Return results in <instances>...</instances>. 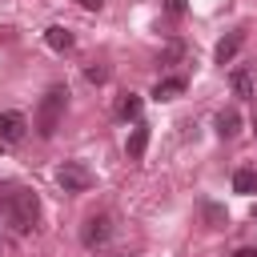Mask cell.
Here are the masks:
<instances>
[{"mask_svg":"<svg viewBox=\"0 0 257 257\" xmlns=\"http://www.w3.org/2000/svg\"><path fill=\"white\" fill-rule=\"evenodd\" d=\"M0 217L16 229V233H28L40 217V201L36 193L20 189V185H0Z\"/></svg>","mask_w":257,"mask_h":257,"instance_id":"1","label":"cell"},{"mask_svg":"<svg viewBox=\"0 0 257 257\" xmlns=\"http://www.w3.org/2000/svg\"><path fill=\"white\" fill-rule=\"evenodd\" d=\"M64 104H68V88H64V84H48V92H44V96H40V104H36V133H40L44 141L60 128Z\"/></svg>","mask_w":257,"mask_h":257,"instance_id":"2","label":"cell"},{"mask_svg":"<svg viewBox=\"0 0 257 257\" xmlns=\"http://www.w3.org/2000/svg\"><path fill=\"white\" fill-rule=\"evenodd\" d=\"M56 181H60L64 193H88V189H92V173H88V165H80V161H64L60 173H56Z\"/></svg>","mask_w":257,"mask_h":257,"instance_id":"3","label":"cell"},{"mask_svg":"<svg viewBox=\"0 0 257 257\" xmlns=\"http://www.w3.org/2000/svg\"><path fill=\"white\" fill-rule=\"evenodd\" d=\"M80 241H84L88 249H104V245L112 241V217H108V213L88 217V221H84V229H80Z\"/></svg>","mask_w":257,"mask_h":257,"instance_id":"4","label":"cell"},{"mask_svg":"<svg viewBox=\"0 0 257 257\" xmlns=\"http://www.w3.org/2000/svg\"><path fill=\"white\" fill-rule=\"evenodd\" d=\"M24 133H28V116H24V112H16V108L0 112V141H4V145H20Z\"/></svg>","mask_w":257,"mask_h":257,"instance_id":"5","label":"cell"},{"mask_svg":"<svg viewBox=\"0 0 257 257\" xmlns=\"http://www.w3.org/2000/svg\"><path fill=\"white\" fill-rule=\"evenodd\" d=\"M241 44H245V32L237 28V32H229V36H225V40L217 44V52H213V60H217V64H229V60H233V56L241 52Z\"/></svg>","mask_w":257,"mask_h":257,"instance_id":"6","label":"cell"},{"mask_svg":"<svg viewBox=\"0 0 257 257\" xmlns=\"http://www.w3.org/2000/svg\"><path fill=\"white\" fill-rule=\"evenodd\" d=\"M145 149H149V124H133L128 141H124V153H128V161H141V157H145Z\"/></svg>","mask_w":257,"mask_h":257,"instance_id":"7","label":"cell"},{"mask_svg":"<svg viewBox=\"0 0 257 257\" xmlns=\"http://www.w3.org/2000/svg\"><path fill=\"white\" fill-rule=\"evenodd\" d=\"M181 92H185V76H161L157 88H153L157 100H173V96H181Z\"/></svg>","mask_w":257,"mask_h":257,"instance_id":"8","label":"cell"},{"mask_svg":"<svg viewBox=\"0 0 257 257\" xmlns=\"http://www.w3.org/2000/svg\"><path fill=\"white\" fill-rule=\"evenodd\" d=\"M44 44H48L52 52H68V48H72V32L60 28V24H52V28L44 32Z\"/></svg>","mask_w":257,"mask_h":257,"instance_id":"9","label":"cell"},{"mask_svg":"<svg viewBox=\"0 0 257 257\" xmlns=\"http://www.w3.org/2000/svg\"><path fill=\"white\" fill-rule=\"evenodd\" d=\"M116 116H120V120H137V116H141V96H137V92H124V96L116 100Z\"/></svg>","mask_w":257,"mask_h":257,"instance_id":"10","label":"cell"},{"mask_svg":"<svg viewBox=\"0 0 257 257\" xmlns=\"http://www.w3.org/2000/svg\"><path fill=\"white\" fill-rule=\"evenodd\" d=\"M237 128H241V112H237V108H225V112L217 116V133H221V137H237Z\"/></svg>","mask_w":257,"mask_h":257,"instance_id":"11","label":"cell"},{"mask_svg":"<svg viewBox=\"0 0 257 257\" xmlns=\"http://www.w3.org/2000/svg\"><path fill=\"white\" fill-rule=\"evenodd\" d=\"M233 189L245 193V197L257 193V173H253V169H237V173H233Z\"/></svg>","mask_w":257,"mask_h":257,"instance_id":"12","label":"cell"},{"mask_svg":"<svg viewBox=\"0 0 257 257\" xmlns=\"http://www.w3.org/2000/svg\"><path fill=\"white\" fill-rule=\"evenodd\" d=\"M233 92L237 96H253V72L249 68H237L233 72Z\"/></svg>","mask_w":257,"mask_h":257,"instance_id":"13","label":"cell"},{"mask_svg":"<svg viewBox=\"0 0 257 257\" xmlns=\"http://www.w3.org/2000/svg\"><path fill=\"white\" fill-rule=\"evenodd\" d=\"M201 213H205L209 229H221V225L229 221V217H225V209H221V205H213V201H205V205H201Z\"/></svg>","mask_w":257,"mask_h":257,"instance_id":"14","label":"cell"},{"mask_svg":"<svg viewBox=\"0 0 257 257\" xmlns=\"http://www.w3.org/2000/svg\"><path fill=\"white\" fill-rule=\"evenodd\" d=\"M84 76H88L92 84H104V80H108V68H104V64H88V68H84Z\"/></svg>","mask_w":257,"mask_h":257,"instance_id":"15","label":"cell"},{"mask_svg":"<svg viewBox=\"0 0 257 257\" xmlns=\"http://www.w3.org/2000/svg\"><path fill=\"white\" fill-rule=\"evenodd\" d=\"M181 52H185V44H177V40H173V44H169V48H165V52H161V60H165V64H169V60H177V56H181Z\"/></svg>","mask_w":257,"mask_h":257,"instance_id":"16","label":"cell"},{"mask_svg":"<svg viewBox=\"0 0 257 257\" xmlns=\"http://www.w3.org/2000/svg\"><path fill=\"white\" fill-rule=\"evenodd\" d=\"M165 8H169L173 16H181V12H185V0H165Z\"/></svg>","mask_w":257,"mask_h":257,"instance_id":"17","label":"cell"},{"mask_svg":"<svg viewBox=\"0 0 257 257\" xmlns=\"http://www.w3.org/2000/svg\"><path fill=\"white\" fill-rule=\"evenodd\" d=\"M76 4H80V8H88V12H100V4H104V0H76Z\"/></svg>","mask_w":257,"mask_h":257,"instance_id":"18","label":"cell"},{"mask_svg":"<svg viewBox=\"0 0 257 257\" xmlns=\"http://www.w3.org/2000/svg\"><path fill=\"white\" fill-rule=\"evenodd\" d=\"M233 257H257V253H249V249H241V253H233Z\"/></svg>","mask_w":257,"mask_h":257,"instance_id":"19","label":"cell"},{"mask_svg":"<svg viewBox=\"0 0 257 257\" xmlns=\"http://www.w3.org/2000/svg\"><path fill=\"white\" fill-rule=\"evenodd\" d=\"M253 133H257V108H253Z\"/></svg>","mask_w":257,"mask_h":257,"instance_id":"20","label":"cell"},{"mask_svg":"<svg viewBox=\"0 0 257 257\" xmlns=\"http://www.w3.org/2000/svg\"><path fill=\"white\" fill-rule=\"evenodd\" d=\"M0 253H4V241H0Z\"/></svg>","mask_w":257,"mask_h":257,"instance_id":"21","label":"cell"}]
</instances>
